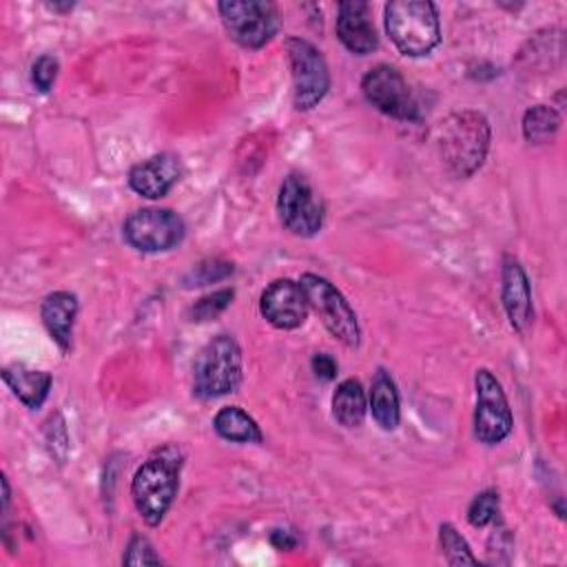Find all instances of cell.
Masks as SVG:
<instances>
[{
	"instance_id": "obj_27",
	"label": "cell",
	"mask_w": 567,
	"mask_h": 567,
	"mask_svg": "<svg viewBox=\"0 0 567 567\" xmlns=\"http://www.w3.org/2000/svg\"><path fill=\"white\" fill-rule=\"evenodd\" d=\"M58 60L53 55H40L31 66V82L40 93H49L58 78Z\"/></svg>"
},
{
	"instance_id": "obj_31",
	"label": "cell",
	"mask_w": 567,
	"mask_h": 567,
	"mask_svg": "<svg viewBox=\"0 0 567 567\" xmlns=\"http://www.w3.org/2000/svg\"><path fill=\"white\" fill-rule=\"evenodd\" d=\"M9 498H11L9 481H7V476H2V512H7V507H9Z\"/></svg>"
},
{
	"instance_id": "obj_25",
	"label": "cell",
	"mask_w": 567,
	"mask_h": 567,
	"mask_svg": "<svg viewBox=\"0 0 567 567\" xmlns=\"http://www.w3.org/2000/svg\"><path fill=\"white\" fill-rule=\"evenodd\" d=\"M498 514V494L494 489H485L476 494L467 507V523L472 527H485Z\"/></svg>"
},
{
	"instance_id": "obj_3",
	"label": "cell",
	"mask_w": 567,
	"mask_h": 567,
	"mask_svg": "<svg viewBox=\"0 0 567 567\" xmlns=\"http://www.w3.org/2000/svg\"><path fill=\"white\" fill-rule=\"evenodd\" d=\"M385 31L410 58L427 55L441 40L436 7L427 0H394L385 4Z\"/></svg>"
},
{
	"instance_id": "obj_1",
	"label": "cell",
	"mask_w": 567,
	"mask_h": 567,
	"mask_svg": "<svg viewBox=\"0 0 567 567\" xmlns=\"http://www.w3.org/2000/svg\"><path fill=\"white\" fill-rule=\"evenodd\" d=\"M179 467L182 452L175 445H164L137 467L131 483V496L146 525H159L171 509L179 487Z\"/></svg>"
},
{
	"instance_id": "obj_20",
	"label": "cell",
	"mask_w": 567,
	"mask_h": 567,
	"mask_svg": "<svg viewBox=\"0 0 567 567\" xmlns=\"http://www.w3.org/2000/svg\"><path fill=\"white\" fill-rule=\"evenodd\" d=\"M365 392L357 379H346L332 394V414L343 427H359L365 419Z\"/></svg>"
},
{
	"instance_id": "obj_18",
	"label": "cell",
	"mask_w": 567,
	"mask_h": 567,
	"mask_svg": "<svg viewBox=\"0 0 567 567\" xmlns=\"http://www.w3.org/2000/svg\"><path fill=\"white\" fill-rule=\"evenodd\" d=\"M370 412L381 430H394L401 421L396 383L388 370L379 368L370 383Z\"/></svg>"
},
{
	"instance_id": "obj_7",
	"label": "cell",
	"mask_w": 567,
	"mask_h": 567,
	"mask_svg": "<svg viewBox=\"0 0 567 567\" xmlns=\"http://www.w3.org/2000/svg\"><path fill=\"white\" fill-rule=\"evenodd\" d=\"M224 29L244 49H261L279 29V16L272 2L264 0H228L219 2Z\"/></svg>"
},
{
	"instance_id": "obj_6",
	"label": "cell",
	"mask_w": 567,
	"mask_h": 567,
	"mask_svg": "<svg viewBox=\"0 0 567 567\" xmlns=\"http://www.w3.org/2000/svg\"><path fill=\"white\" fill-rule=\"evenodd\" d=\"M284 47L292 73V104L297 111H310L330 89L328 64L321 51L303 38H288Z\"/></svg>"
},
{
	"instance_id": "obj_15",
	"label": "cell",
	"mask_w": 567,
	"mask_h": 567,
	"mask_svg": "<svg viewBox=\"0 0 567 567\" xmlns=\"http://www.w3.org/2000/svg\"><path fill=\"white\" fill-rule=\"evenodd\" d=\"M337 35L341 44L357 53L365 55L379 47L374 24L370 20V4L363 0H346L337 7Z\"/></svg>"
},
{
	"instance_id": "obj_4",
	"label": "cell",
	"mask_w": 567,
	"mask_h": 567,
	"mask_svg": "<svg viewBox=\"0 0 567 567\" xmlns=\"http://www.w3.org/2000/svg\"><path fill=\"white\" fill-rule=\"evenodd\" d=\"M241 383V350L230 334L213 337L195 357L193 394L215 399L235 392Z\"/></svg>"
},
{
	"instance_id": "obj_5",
	"label": "cell",
	"mask_w": 567,
	"mask_h": 567,
	"mask_svg": "<svg viewBox=\"0 0 567 567\" xmlns=\"http://www.w3.org/2000/svg\"><path fill=\"white\" fill-rule=\"evenodd\" d=\"M299 284L306 292L308 306L317 312L326 330L334 339H339L343 346L357 348L361 339V330H359L354 308L343 297V292L334 288V284H330L326 277H319L315 272H303Z\"/></svg>"
},
{
	"instance_id": "obj_13",
	"label": "cell",
	"mask_w": 567,
	"mask_h": 567,
	"mask_svg": "<svg viewBox=\"0 0 567 567\" xmlns=\"http://www.w3.org/2000/svg\"><path fill=\"white\" fill-rule=\"evenodd\" d=\"M179 157L173 153H157L153 157L137 162L128 171V186L146 199H159L179 182Z\"/></svg>"
},
{
	"instance_id": "obj_16",
	"label": "cell",
	"mask_w": 567,
	"mask_h": 567,
	"mask_svg": "<svg viewBox=\"0 0 567 567\" xmlns=\"http://www.w3.org/2000/svg\"><path fill=\"white\" fill-rule=\"evenodd\" d=\"M75 315H78V297L69 290H55V292L47 295L40 306L42 323L62 352H66L71 348V332H73Z\"/></svg>"
},
{
	"instance_id": "obj_11",
	"label": "cell",
	"mask_w": 567,
	"mask_h": 567,
	"mask_svg": "<svg viewBox=\"0 0 567 567\" xmlns=\"http://www.w3.org/2000/svg\"><path fill=\"white\" fill-rule=\"evenodd\" d=\"M363 97L383 115H390L401 122L419 120V104L401 75L392 64L372 66L361 80Z\"/></svg>"
},
{
	"instance_id": "obj_22",
	"label": "cell",
	"mask_w": 567,
	"mask_h": 567,
	"mask_svg": "<svg viewBox=\"0 0 567 567\" xmlns=\"http://www.w3.org/2000/svg\"><path fill=\"white\" fill-rule=\"evenodd\" d=\"M439 543H441V551H443V558L447 560V565H476L478 563V558L470 551L467 540L456 532V527L452 523H441Z\"/></svg>"
},
{
	"instance_id": "obj_21",
	"label": "cell",
	"mask_w": 567,
	"mask_h": 567,
	"mask_svg": "<svg viewBox=\"0 0 567 567\" xmlns=\"http://www.w3.org/2000/svg\"><path fill=\"white\" fill-rule=\"evenodd\" d=\"M560 128V115L549 104L529 106L523 115V135L532 144H545L556 137Z\"/></svg>"
},
{
	"instance_id": "obj_30",
	"label": "cell",
	"mask_w": 567,
	"mask_h": 567,
	"mask_svg": "<svg viewBox=\"0 0 567 567\" xmlns=\"http://www.w3.org/2000/svg\"><path fill=\"white\" fill-rule=\"evenodd\" d=\"M47 9L58 11V13H66L73 9V2H47Z\"/></svg>"
},
{
	"instance_id": "obj_8",
	"label": "cell",
	"mask_w": 567,
	"mask_h": 567,
	"mask_svg": "<svg viewBox=\"0 0 567 567\" xmlns=\"http://www.w3.org/2000/svg\"><path fill=\"white\" fill-rule=\"evenodd\" d=\"M277 213L286 230L297 237H312L323 224V202L301 173H288L279 186Z\"/></svg>"
},
{
	"instance_id": "obj_9",
	"label": "cell",
	"mask_w": 567,
	"mask_h": 567,
	"mask_svg": "<svg viewBox=\"0 0 567 567\" xmlns=\"http://www.w3.org/2000/svg\"><path fill=\"white\" fill-rule=\"evenodd\" d=\"M122 233L140 252H164L184 239L186 226L171 208H140L126 217Z\"/></svg>"
},
{
	"instance_id": "obj_24",
	"label": "cell",
	"mask_w": 567,
	"mask_h": 567,
	"mask_svg": "<svg viewBox=\"0 0 567 567\" xmlns=\"http://www.w3.org/2000/svg\"><path fill=\"white\" fill-rule=\"evenodd\" d=\"M233 297H235L233 288H221V290H215L210 295H204L202 299H197L190 306V310H188L190 321H208V319L217 317L219 312H224L230 306Z\"/></svg>"
},
{
	"instance_id": "obj_17",
	"label": "cell",
	"mask_w": 567,
	"mask_h": 567,
	"mask_svg": "<svg viewBox=\"0 0 567 567\" xmlns=\"http://www.w3.org/2000/svg\"><path fill=\"white\" fill-rule=\"evenodd\" d=\"M2 381L29 410H38L51 390V374L44 370L29 368L24 363H11L2 368Z\"/></svg>"
},
{
	"instance_id": "obj_10",
	"label": "cell",
	"mask_w": 567,
	"mask_h": 567,
	"mask_svg": "<svg viewBox=\"0 0 567 567\" xmlns=\"http://www.w3.org/2000/svg\"><path fill=\"white\" fill-rule=\"evenodd\" d=\"M476 410H474V436L485 445H496L512 432V410L503 392L501 381L487 370H476Z\"/></svg>"
},
{
	"instance_id": "obj_23",
	"label": "cell",
	"mask_w": 567,
	"mask_h": 567,
	"mask_svg": "<svg viewBox=\"0 0 567 567\" xmlns=\"http://www.w3.org/2000/svg\"><path fill=\"white\" fill-rule=\"evenodd\" d=\"M233 264L224 261V259H206L199 261L197 266L190 268V272L184 277V286L193 288V286H206V284H215L226 279L228 275H233Z\"/></svg>"
},
{
	"instance_id": "obj_19",
	"label": "cell",
	"mask_w": 567,
	"mask_h": 567,
	"mask_svg": "<svg viewBox=\"0 0 567 567\" xmlns=\"http://www.w3.org/2000/svg\"><path fill=\"white\" fill-rule=\"evenodd\" d=\"M215 432L233 443H261V430L255 419L237 405L221 408L213 419Z\"/></svg>"
},
{
	"instance_id": "obj_29",
	"label": "cell",
	"mask_w": 567,
	"mask_h": 567,
	"mask_svg": "<svg viewBox=\"0 0 567 567\" xmlns=\"http://www.w3.org/2000/svg\"><path fill=\"white\" fill-rule=\"evenodd\" d=\"M270 545L275 547V549H279V551H292L295 547H297V536H295V532H290V529H281V527H277V529H272L270 532Z\"/></svg>"
},
{
	"instance_id": "obj_12",
	"label": "cell",
	"mask_w": 567,
	"mask_h": 567,
	"mask_svg": "<svg viewBox=\"0 0 567 567\" xmlns=\"http://www.w3.org/2000/svg\"><path fill=\"white\" fill-rule=\"evenodd\" d=\"M308 308L310 306L301 284L288 277L270 281L259 297L261 317L279 330L299 328L308 317Z\"/></svg>"
},
{
	"instance_id": "obj_28",
	"label": "cell",
	"mask_w": 567,
	"mask_h": 567,
	"mask_svg": "<svg viewBox=\"0 0 567 567\" xmlns=\"http://www.w3.org/2000/svg\"><path fill=\"white\" fill-rule=\"evenodd\" d=\"M310 365H312V372H315L317 379H321V381H332V379H337L339 365H337V361H334L332 354H328V352H317V354L310 359Z\"/></svg>"
},
{
	"instance_id": "obj_14",
	"label": "cell",
	"mask_w": 567,
	"mask_h": 567,
	"mask_svg": "<svg viewBox=\"0 0 567 567\" xmlns=\"http://www.w3.org/2000/svg\"><path fill=\"white\" fill-rule=\"evenodd\" d=\"M501 299L503 308L507 312V319L516 332H525L532 323L534 310H532V288L529 279L520 266L518 259L512 255L503 257L501 268Z\"/></svg>"
},
{
	"instance_id": "obj_2",
	"label": "cell",
	"mask_w": 567,
	"mask_h": 567,
	"mask_svg": "<svg viewBox=\"0 0 567 567\" xmlns=\"http://www.w3.org/2000/svg\"><path fill=\"white\" fill-rule=\"evenodd\" d=\"M489 122L478 111H458L439 124V153L454 177L474 175L489 148Z\"/></svg>"
},
{
	"instance_id": "obj_26",
	"label": "cell",
	"mask_w": 567,
	"mask_h": 567,
	"mask_svg": "<svg viewBox=\"0 0 567 567\" xmlns=\"http://www.w3.org/2000/svg\"><path fill=\"white\" fill-rule=\"evenodd\" d=\"M122 563L124 565H159L162 558L155 554V549L146 536L133 534L126 545V551L122 556Z\"/></svg>"
}]
</instances>
